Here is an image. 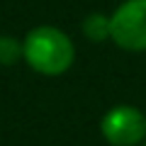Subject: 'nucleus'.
<instances>
[{
	"mask_svg": "<svg viewBox=\"0 0 146 146\" xmlns=\"http://www.w3.org/2000/svg\"><path fill=\"white\" fill-rule=\"evenodd\" d=\"M110 39L124 51H146V0H124L110 15Z\"/></svg>",
	"mask_w": 146,
	"mask_h": 146,
	"instance_id": "obj_2",
	"label": "nucleus"
},
{
	"mask_svg": "<svg viewBox=\"0 0 146 146\" xmlns=\"http://www.w3.org/2000/svg\"><path fill=\"white\" fill-rule=\"evenodd\" d=\"M22 58L39 76H63L76 61V46L63 29L42 25L27 32L22 42Z\"/></svg>",
	"mask_w": 146,
	"mask_h": 146,
	"instance_id": "obj_1",
	"label": "nucleus"
},
{
	"mask_svg": "<svg viewBox=\"0 0 146 146\" xmlns=\"http://www.w3.org/2000/svg\"><path fill=\"white\" fill-rule=\"evenodd\" d=\"M22 58V42L15 36L0 34V66H12Z\"/></svg>",
	"mask_w": 146,
	"mask_h": 146,
	"instance_id": "obj_5",
	"label": "nucleus"
},
{
	"mask_svg": "<svg viewBox=\"0 0 146 146\" xmlns=\"http://www.w3.org/2000/svg\"><path fill=\"white\" fill-rule=\"evenodd\" d=\"M83 34L90 42H105L110 39V17L102 12H93L83 20Z\"/></svg>",
	"mask_w": 146,
	"mask_h": 146,
	"instance_id": "obj_4",
	"label": "nucleus"
},
{
	"mask_svg": "<svg viewBox=\"0 0 146 146\" xmlns=\"http://www.w3.org/2000/svg\"><path fill=\"white\" fill-rule=\"evenodd\" d=\"M100 131L110 146H136L146 141V115L134 105H115L105 112Z\"/></svg>",
	"mask_w": 146,
	"mask_h": 146,
	"instance_id": "obj_3",
	"label": "nucleus"
},
{
	"mask_svg": "<svg viewBox=\"0 0 146 146\" xmlns=\"http://www.w3.org/2000/svg\"><path fill=\"white\" fill-rule=\"evenodd\" d=\"M144 146H146V141H144Z\"/></svg>",
	"mask_w": 146,
	"mask_h": 146,
	"instance_id": "obj_6",
	"label": "nucleus"
}]
</instances>
